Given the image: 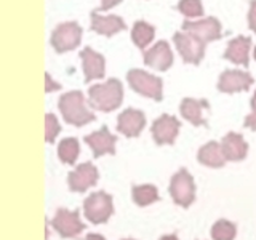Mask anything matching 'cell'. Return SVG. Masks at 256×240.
<instances>
[{
  "instance_id": "cell-17",
  "label": "cell",
  "mask_w": 256,
  "mask_h": 240,
  "mask_svg": "<svg viewBox=\"0 0 256 240\" xmlns=\"http://www.w3.org/2000/svg\"><path fill=\"white\" fill-rule=\"evenodd\" d=\"M222 152L226 156L228 160L230 162H240L246 157L248 152V144L244 140V136L240 133H234L230 132L222 138Z\"/></svg>"
},
{
  "instance_id": "cell-5",
  "label": "cell",
  "mask_w": 256,
  "mask_h": 240,
  "mask_svg": "<svg viewBox=\"0 0 256 240\" xmlns=\"http://www.w3.org/2000/svg\"><path fill=\"white\" fill-rule=\"evenodd\" d=\"M168 190H170V196L173 198V202L176 205L182 206V208H189L196 200L194 178H192L190 173L186 170V168H181L178 173L173 174Z\"/></svg>"
},
{
  "instance_id": "cell-11",
  "label": "cell",
  "mask_w": 256,
  "mask_h": 240,
  "mask_svg": "<svg viewBox=\"0 0 256 240\" xmlns=\"http://www.w3.org/2000/svg\"><path fill=\"white\" fill-rule=\"evenodd\" d=\"M180 128H181V124L178 118L173 116L164 114L152 124L150 133H152V138H154V141L158 144V146H164V144L174 142L176 136L180 133Z\"/></svg>"
},
{
  "instance_id": "cell-8",
  "label": "cell",
  "mask_w": 256,
  "mask_h": 240,
  "mask_svg": "<svg viewBox=\"0 0 256 240\" xmlns=\"http://www.w3.org/2000/svg\"><path fill=\"white\" fill-rule=\"evenodd\" d=\"M174 45L178 48L180 54L182 56L184 62L198 64L204 58L205 45L202 40L188 34V32H176L174 34Z\"/></svg>"
},
{
  "instance_id": "cell-35",
  "label": "cell",
  "mask_w": 256,
  "mask_h": 240,
  "mask_svg": "<svg viewBox=\"0 0 256 240\" xmlns=\"http://www.w3.org/2000/svg\"><path fill=\"white\" fill-rule=\"evenodd\" d=\"M254 60H256V48H254Z\"/></svg>"
},
{
  "instance_id": "cell-31",
  "label": "cell",
  "mask_w": 256,
  "mask_h": 240,
  "mask_svg": "<svg viewBox=\"0 0 256 240\" xmlns=\"http://www.w3.org/2000/svg\"><path fill=\"white\" fill-rule=\"evenodd\" d=\"M245 126L250 128V130H253V132H256V110H253L250 116H246Z\"/></svg>"
},
{
  "instance_id": "cell-7",
  "label": "cell",
  "mask_w": 256,
  "mask_h": 240,
  "mask_svg": "<svg viewBox=\"0 0 256 240\" xmlns=\"http://www.w3.org/2000/svg\"><path fill=\"white\" fill-rule=\"evenodd\" d=\"M52 226L64 238L77 237L85 229V224L80 221L78 210L70 212L68 208H60L56 212L54 218L52 220Z\"/></svg>"
},
{
  "instance_id": "cell-28",
  "label": "cell",
  "mask_w": 256,
  "mask_h": 240,
  "mask_svg": "<svg viewBox=\"0 0 256 240\" xmlns=\"http://www.w3.org/2000/svg\"><path fill=\"white\" fill-rule=\"evenodd\" d=\"M248 26L253 32H256V0H252L250 13H248Z\"/></svg>"
},
{
  "instance_id": "cell-32",
  "label": "cell",
  "mask_w": 256,
  "mask_h": 240,
  "mask_svg": "<svg viewBox=\"0 0 256 240\" xmlns=\"http://www.w3.org/2000/svg\"><path fill=\"white\" fill-rule=\"evenodd\" d=\"M85 240H106V238H104L101 234H88L85 237Z\"/></svg>"
},
{
  "instance_id": "cell-12",
  "label": "cell",
  "mask_w": 256,
  "mask_h": 240,
  "mask_svg": "<svg viewBox=\"0 0 256 240\" xmlns=\"http://www.w3.org/2000/svg\"><path fill=\"white\" fill-rule=\"evenodd\" d=\"M252 84H253V77L248 74V72L229 69V70H224L221 74L218 88L222 93H238V92L248 90V88L252 86Z\"/></svg>"
},
{
  "instance_id": "cell-27",
  "label": "cell",
  "mask_w": 256,
  "mask_h": 240,
  "mask_svg": "<svg viewBox=\"0 0 256 240\" xmlns=\"http://www.w3.org/2000/svg\"><path fill=\"white\" fill-rule=\"evenodd\" d=\"M61 126L58 124V118L53 114H46L45 116V141L46 142H53L56 136L60 134Z\"/></svg>"
},
{
  "instance_id": "cell-22",
  "label": "cell",
  "mask_w": 256,
  "mask_h": 240,
  "mask_svg": "<svg viewBox=\"0 0 256 240\" xmlns=\"http://www.w3.org/2000/svg\"><path fill=\"white\" fill-rule=\"evenodd\" d=\"M132 197L133 202L140 206H148L150 204L157 202L160 198L158 197V190L154 184H141V186H133L132 189Z\"/></svg>"
},
{
  "instance_id": "cell-21",
  "label": "cell",
  "mask_w": 256,
  "mask_h": 240,
  "mask_svg": "<svg viewBox=\"0 0 256 240\" xmlns=\"http://www.w3.org/2000/svg\"><path fill=\"white\" fill-rule=\"evenodd\" d=\"M208 108V102L205 100H192L184 98L181 102V116L190 122L194 126H206V120L202 116V109Z\"/></svg>"
},
{
  "instance_id": "cell-19",
  "label": "cell",
  "mask_w": 256,
  "mask_h": 240,
  "mask_svg": "<svg viewBox=\"0 0 256 240\" xmlns=\"http://www.w3.org/2000/svg\"><path fill=\"white\" fill-rule=\"evenodd\" d=\"M250 46H252L250 38L238 36L228 44L226 52H224V58L234 64H244V66H248V61H250V58H248Z\"/></svg>"
},
{
  "instance_id": "cell-34",
  "label": "cell",
  "mask_w": 256,
  "mask_h": 240,
  "mask_svg": "<svg viewBox=\"0 0 256 240\" xmlns=\"http://www.w3.org/2000/svg\"><path fill=\"white\" fill-rule=\"evenodd\" d=\"M252 109H253V110H256V92H254L253 98H252Z\"/></svg>"
},
{
  "instance_id": "cell-24",
  "label": "cell",
  "mask_w": 256,
  "mask_h": 240,
  "mask_svg": "<svg viewBox=\"0 0 256 240\" xmlns=\"http://www.w3.org/2000/svg\"><path fill=\"white\" fill-rule=\"evenodd\" d=\"M78 152H80V146H78V141L76 138H66L60 142L58 146V156L60 160L68 165H74L76 160L78 157Z\"/></svg>"
},
{
  "instance_id": "cell-6",
  "label": "cell",
  "mask_w": 256,
  "mask_h": 240,
  "mask_svg": "<svg viewBox=\"0 0 256 240\" xmlns=\"http://www.w3.org/2000/svg\"><path fill=\"white\" fill-rule=\"evenodd\" d=\"M80 38H82V28L77 22H62L53 30L50 42L56 52L64 53L77 48Z\"/></svg>"
},
{
  "instance_id": "cell-20",
  "label": "cell",
  "mask_w": 256,
  "mask_h": 240,
  "mask_svg": "<svg viewBox=\"0 0 256 240\" xmlns=\"http://www.w3.org/2000/svg\"><path fill=\"white\" fill-rule=\"evenodd\" d=\"M197 158L202 165L210 166V168H221L228 162V158L222 152V146L216 141H210V142H206L205 146L200 148Z\"/></svg>"
},
{
  "instance_id": "cell-30",
  "label": "cell",
  "mask_w": 256,
  "mask_h": 240,
  "mask_svg": "<svg viewBox=\"0 0 256 240\" xmlns=\"http://www.w3.org/2000/svg\"><path fill=\"white\" fill-rule=\"evenodd\" d=\"M45 82H46V85H45V92H56V90H60V88H61V85H58V84H54V82H53L52 77H50V74H45Z\"/></svg>"
},
{
  "instance_id": "cell-13",
  "label": "cell",
  "mask_w": 256,
  "mask_h": 240,
  "mask_svg": "<svg viewBox=\"0 0 256 240\" xmlns=\"http://www.w3.org/2000/svg\"><path fill=\"white\" fill-rule=\"evenodd\" d=\"M116 141H117V138L109 132L108 126H102L101 130L85 136V142L92 148L94 158H98L104 154L114 156L116 154Z\"/></svg>"
},
{
  "instance_id": "cell-9",
  "label": "cell",
  "mask_w": 256,
  "mask_h": 240,
  "mask_svg": "<svg viewBox=\"0 0 256 240\" xmlns=\"http://www.w3.org/2000/svg\"><path fill=\"white\" fill-rule=\"evenodd\" d=\"M182 30L202 40L204 44L213 42L221 37V24L216 18H205L200 21H184Z\"/></svg>"
},
{
  "instance_id": "cell-23",
  "label": "cell",
  "mask_w": 256,
  "mask_h": 240,
  "mask_svg": "<svg viewBox=\"0 0 256 240\" xmlns=\"http://www.w3.org/2000/svg\"><path fill=\"white\" fill-rule=\"evenodd\" d=\"M154 36H156V29L152 28L150 24H148L146 21L134 22L133 30H132V38L138 48H146L152 42Z\"/></svg>"
},
{
  "instance_id": "cell-18",
  "label": "cell",
  "mask_w": 256,
  "mask_h": 240,
  "mask_svg": "<svg viewBox=\"0 0 256 240\" xmlns=\"http://www.w3.org/2000/svg\"><path fill=\"white\" fill-rule=\"evenodd\" d=\"M92 29L101 36L110 37L120 30H125L126 26H125V22L120 16H114V14L101 16L98 12H93L92 13Z\"/></svg>"
},
{
  "instance_id": "cell-16",
  "label": "cell",
  "mask_w": 256,
  "mask_h": 240,
  "mask_svg": "<svg viewBox=\"0 0 256 240\" xmlns=\"http://www.w3.org/2000/svg\"><path fill=\"white\" fill-rule=\"evenodd\" d=\"M80 58H82L84 62V72H85V82L88 84L90 80H96L104 77V72H106V68H104V56L96 53L92 48H84L80 52Z\"/></svg>"
},
{
  "instance_id": "cell-14",
  "label": "cell",
  "mask_w": 256,
  "mask_h": 240,
  "mask_svg": "<svg viewBox=\"0 0 256 240\" xmlns=\"http://www.w3.org/2000/svg\"><path fill=\"white\" fill-rule=\"evenodd\" d=\"M146 125V117L138 109H125L117 118V130L128 136V138H136Z\"/></svg>"
},
{
  "instance_id": "cell-10",
  "label": "cell",
  "mask_w": 256,
  "mask_h": 240,
  "mask_svg": "<svg viewBox=\"0 0 256 240\" xmlns=\"http://www.w3.org/2000/svg\"><path fill=\"white\" fill-rule=\"evenodd\" d=\"M98 168L90 162H85L68 174V184L72 192H85L98 182Z\"/></svg>"
},
{
  "instance_id": "cell-26",
  "label": "cell",
  "mask_w": 256,
  "mask_h": 240,
  "mask_svg": "<svg viewBox=\"0 0 256 240\" xmlns=\"http://www.w3.org/2000/svg\"><path fill=\"white\" fill-rule=\"evenodd\" d=\"M178 10L188 18H198L204 14V6L200 0H180Z\"/></svg>"
},
{
  "instance_id": "cell-15",
  "label": "cell",
  "mask_w": 256,
  "mask_h": 240,
  "mask_svg": "<svg viewBox=\"0 0 256 240\" xmlns=\"http://www.w3.org/2000/svg\"><path fill=\"white\" fill-rule=\"evenodd\" d=\"M144 64L149 68H154L160 72L170 69L173 64V53L170 50V45L166 42H157L154 46L144 53Z\"/></svg>"
},
{
  "instance_id": "cell-4",
  "label": "cell",
  "mask_w": 256,
  "mask_h": 240,
  "mask_svg": "<svg viewBox=\"0 0 256 240\" xmlns=\"http://www.w3.org/2000/svg\"><path fill=\"white\" fill-rule=\"evenodd\" d=\"M128 84L136 93H140L146 98L154 101H162L164 90H162V78H158L152 74H148L141 69H132L126 74Z\"/></svg>"
},
{
  "instance_id": "cell-1",
  "label": "cell",
  "mask_w": 256,
  "mask_h": 240,
  "mask_svg": "<svg viewBox=\"0 0 256 240\" xmlns=\"http://www.w3.org/2000/svg\"><path fill=\"white\" fill-rule=\"evenodd\" d=\"M90 106L96 110L110 112L117 109L124 100V88L117 78H110L106 84L93 85L88 90Z\"/></svg>"
},
{
  "instance_id": "cell-25",
  "label": "cell",
  "mask_w": 256,
  "mask_h": 240,
  "mask_svg": "<svg viewBox=\"0 0 256 240\" xmlns=\"http://www.w3.org/2000/svg\"><path fill=\"white\" fill-rule=\"evenodd\" d=\"M236 234H237L236 224L228 221V220L216 221L212 228V238L213 240H234Z\"/></svg>"
},
{
  "instance_id": "cell-36",
  "label": "cell",
  "mask_w": 256,
  "mask_h": 240,
  "mask_svg": "<svg viewBox=\"0 0 256 240\" xmlns=\"http://www.w3.org/2000/svg\"><path fill=\"white\" fill-rule=\"evenodd\" d=\"M124 240H133V238H124Z\"/></svg>"
},
{
  "instance_id": "cell-3",
  "label": "cell",
  "mask_w": 256,
  "mask_h": 240,
  "mask_svg": "<svg viewBox=\"0 0 256 240\" xmlns=\"http://www.w3.org/2000/svg\"><path fill=\"white\" fill-rule=\"evenodd\" d=\"M84 213L85 218L93 224H104L114 213V205H112V196L108 192H93L90 197L84 202Z\"/></svg>"
},
{
  "instance_id": "cell-33",
  "label": "cell",
  "mask_w": 256,
  "mask_h": 240,
  "mask_svg": "<svg viewBox=\"0 0 256 240\" xmlns=\"http://www.w3.org/2000/svg\"><path fill=\"white\" fill-rule=\"evenodd\" d=\"M158 240H180L178 236L176 234H170V236H164V237H160Z\"/></svg>"
},
{
  "instance_id": "cell-29",
  "label": "cell",
  "mask_w": 256,
  "mask_h": 240,
  "mask_svg": "<svg viewBox=\"0 0 256 240\" xmlns=\"http://www.w3.org/2000/svg\"><path fill=\"white\" fill-rule=\"evenodd\" d=\"M120 2H122V0H101V6L96 12H108L112 6L118 5Z\"/></svg>"
},
{
  "instance_id": "cell-2",
  "label": "cell",
  "mask_w": 256,
  "mask_h": 240,
  "mask_svg": "<svg viewBox=\"0 0 256 240\" xmlns=\"http://www.w3.org/2000/svg\"><path fill=\"white\" fill-rule=\"evenodd\" d=\"M58 108L62 114L64 122L74 126H85L94 120L93 112L88 110L84 94L80 92H69L64 93L60 98Z\"/></svg>"
}]
</instances>
